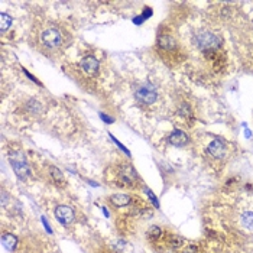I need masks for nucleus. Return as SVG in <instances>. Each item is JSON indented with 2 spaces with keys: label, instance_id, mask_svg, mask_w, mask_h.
<instances>
[{
  "label": "nucleus",
  "instance_id": "f3484780",
  "mask_svg": "<svg viewBox=\"0 0 253 253\" xmlns=\"http://www.w3.org/2000/svg\"><path fill=\"white\" fill-rule=\"evenodd\" d=\"M181 253H200V249H198V246H195V245H185V246L182 248Z\"/></svg>",
  "mask_w": 253,
  "mask_h": 253
},
{
  "label": "nucleus",
  "instance_id": "0eeeda50",
  "mask_svg": "<svg viewBox=\"0 0 253 253\" xmlns=\"http://www.w3.org/2000/svg\"><path fill=\"white\" fill-rule=\"evenodd\" d=\"M100 62L96 57L87 55L77 64V71L80 73V80H90L94 78L98 74Z\"/></svg>",
  "mask_w": 253,
  "mask_h": 253
},
{
  "label": "nucleus",
  "instance_id": "1a4fd4ad",
  "mask_svg": "<svg viewBox=\"0 0 253 253\" xmlns=\"http://www.w3.org/2000/svg\"><path fill=\"white\" fill-rule=\"evenodd\" d=\"M55 217L58 220L59 223L68 226L74 221L76 215H74V210L68 206H58L57 210H55Z\"/></svg>",
  "mask_w": 253,
  "mask_h": 253
},
{
  "label": "nucleus",
  "instance_id": "f03ea898",
  "mask_svg": "<svg viewBox=\"0 0 253 253\" xmlns=\"http://www.w3.org/2000/svg\"><path fill=\"white\" fill-rule=\"evenodd\" d=\"M156 52L165 64L169 67H176L185 61V52L176 37L167 29H159L156 37Z\"/></svg>",
  "mask_w": 253,
  "mask_h": 253
},
{
  "label": "nucleus",
  "instance_id": "39448f33",
  "mask_svg": "<svg viewBox=\"0 0 253 253\" xmlns=\"http://www.w3.org/2000/svg\"><path fill=\"white\" fill-rule=\"evenodd\" d=\"M135 98L142 107H152L158 103L159 94L156 87H154L151 83H140L135 90Z\"/></svg>",
  "mask_w": 253,
  "mask_h": 253
},
{
  "label": "nucleus",
  "instance_id": "7ed1b4c3",
  "mask_svg": "<svg viewBox=\"0 0 253 253\" xmlns=\"http://www.w3.org/2000/svg\"><path fill=\"white\" fill-rule=\"evenodd\" d=\"M233 146L221 139V137H211L203 148L204 159L215 169H221L232 158Z\"/></svg>",
  "mask_w": 253,
  "mask_h": 253
},
{
  "label": "nucleus",
  "instance_id": "20e7f679",
  "mask_svg": "<svg viewBox=\"0 0 253 253\" xmlns=\"http://www.w3.org/2000/svg\"><path fill=\"white\" fill-rule=\"evenodd\" d=\"M110 175L113 178V182L117 187H123V188H136L139 185V175L135 171V168L130 164L122 162L116 164L112 168Z\"/></svg>",
  "mask_w": 253,
  "mask_h": 253
},
{
  "label": "nucleus",
  "instance_id": "9d476101",
  "mask_svg": "<svg viewBox=\"0 0 253 253\" xmlns=\"http://www.w3.org/2000/svg\"><path fill=\"white\" fill-rule=\"evenodd\" d=\"M110 204L115 207H119V209L130 207L133 204V198L129 194H113L110 197Z\"/></svg>",
  "mask_w": 253,
  "mask_h": 253
},
{
  "label": "nucleus",
  "instance_id": "2eb2a0df",
  "mask_svg": "<svg viewBox=\"0 0 253 253\" xmlns=\"http://www.w3.org/2000/svg\"><path fill=\"white\" fill-rule=\"evenodd\" d=\"M162 237H164V232H162L161 227H158V226L149 227V230H148V239L151 242H159Z\"/></svg>",
  "mask_w": 253,
  "mask_h": 253
},
{
  "label": "nucleus",
  "instance_id": "6e6552de",
  "mask_svg": "<svg viewBox=\"0 0 253 253\" xmlns=\"http://www.w3.org/2000/svg\"><path fill=\"white\" fill-rule=\"evenodd\" d=\"M175 116L179 119V122L182 125H185V127H193L195 122V115L191 104L188 101H179V104L176 106Z\"/></svg>",
  "mask_w": 253,
  "mask_h": 253
},
{
  "label": "nucleus",
  "instance_id": "ddd939ff",
  "mask_svg": "<svg viewBox=\"0 0 253 253\" xmlns=\"http://www.w3.org/2000/svg\"><path fill=\"white\" fill-rule=\"evenodd\" d=\"M1 242H3V246L10 252H13L16 249V246H18V239L10 233L1 234Z\"/></svg>",
  "mask_w": 253,
  "mask_h": 253
},
{
  "label": "nucleus",
  "instance_id": "4468645a",
  "mask_svg": "<svg viewBox=\"0 0 253 253\" xmlns=\"http://www.w3.org/2000/svg\"><path fill=\"white\" fill-rule=\"evenodd\" d=\"M240 223L246 230L253 232V211H245L240 217Z\"/></svg>",
  "mask_w": 253,
  "mask_h": 253
},
{
  "label": "nucleus",
  "instance_id": "dca6fc26",
  "mask_svg": "<svg viewBox=\"0 0 253 253\" xmlns=\"http://www.w3.org/2000/svg\"><path fill=\"white\" fill-rule=\"evenodd\" d=\"M10 25H12V18L6 13H1L0 15V31L4 34L10 28Z\"/></svg>",
  "mask_w": 253,
  "mask_h": 253
},
{
  "label": "nucleus",
  "instance_id": "f8f14e48",
  "mask_svg": "<svg viewBox=\"0 0 253 253\" xmlns=\"http://www.w3.org/2000/svg\"><path fill=\"white\" fill-rule=\"evenodd\" d=\"M48 174L51 176V181H52L55 185H59V187H64V185H65V178H64L62 172L59 171L57 167L48 165Z\"/></svg>",
  "mask_w": 253,
  "mask_h": 253
},
{
  "label": "nucleus",
  "instance_id": "423d86ee",
  "mask_svg": "<svg viewBox=\"0 0 253 253\" xmlns=\"http://www.w3.org/2000/svg\"><path fill=\"white\" fill-rule=\"evenodd\" d=\"M9 161H10V165L13 168V171L16 172V175L19 176L20 179H25L26 176H29L31 174V169H29V164L26 161V158L23 155V151L22 148H9Z\"/></svg>",
  "mask_w": 253,
  "mask_h": 253
},
{
  "label": "nucleus",
  "instance_id": "f257e3e1",
  "mask_svg": "<svg viewBox=\"0 0 253 253\" xmlns=\"http://www.w3.org/2000/svg\"><path fill=\"white\" fill-rule=\"evenodd\" d=\"M31 46L45 57H59L71 43V34L62 23L55 20H39L31 29Z\"/></svg>",
  "mask_w": 253,
  "mask_h": 253
},
{
  "label": "nucleus",
  "instance_id": "9b49d317",
  "mask_svg": "<svg viewBox=\"0 0 253 253\" xmlns=\"http://www.w3.org/2000/svg\"><path fill=\"white\" fill-rule=\"evenodd\" d=\"M188 140H190L188 135L184 130H179V129H174L172 133L169 135V143L174 145V146H178V148H182L184 145H187Z\"/></svg>",
  "mask_w": 253,
  "mask_h": 253
}]
</instances>
